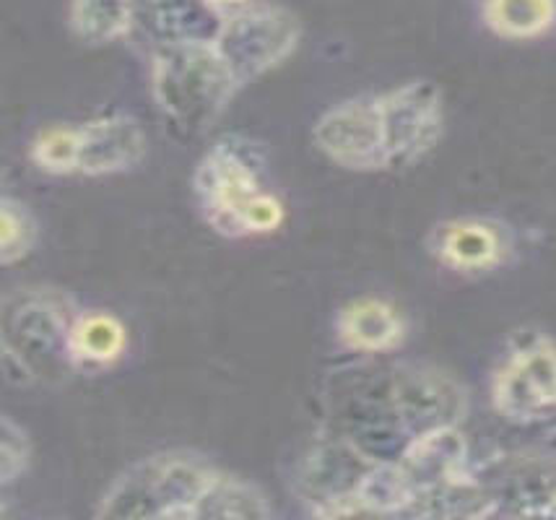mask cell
<instances>
[{"mask_svg": "<svg viewBox=\"0 0 556 520\" xmlns=\"http://www.w3.org/2000/svg\"><path fill=\"white\" fill-rule=\"evenodd\" d=\"M76 154H78V134L68 125L48 128L37 136L31 143V162L39 169L52 175H71L76 173Z\"/></svg>", "mask_w": 556, "mask_h": 520, "instance_id": "ac0fdd59", "label": "cell"}, {"mask_svg": "<svg viewBox=\"0 0 556 520\" xmlns=\"http://www.w3.org/2000/svg\"><path fill=\"white\" fill-rule=\"evenodd\" d=\"M266 497L255 486L237 479L216 477L198 499L193 518H268Z\"/></svg>", "mask_w": 556, "mask_h": 520, "instance_id": "2e32d148", "label": "cell"}, {"mask_svg": "<svg viewBox=\"0 0 556 520\" xmlns=\"http://www.w3.org/2000/svg\"><path fill=\"white\" fill-rule=\"evenodd\" d=\"M134 0H73V31L89 45H104L123 37L134 24Z\"/></svg>", "mask_w": 556, "mask_h": 520, "instance_id": "9a60e30c", "label": "cell"}, {"mask_svg": "<svg viewBox=\"0 0 556 520\" xmlns=\"http://www.w3.org/2000/svg\"><path fill=\"white\" fill-rule=\"evenodd\" d=\"M484 22L505 39L541 37L556 22V0H484Z\"/></svg>", "mask_w": 556, "mask_h": 520, "instance_id": "5bb4252c", "label": "cell"}, {"mask_svg": "<svg viewBox=\"0 0 556 520\" xmlns=\"http://www.w3.org/2000/svg\"><path fill=\"white\" fill-rule=\"evenodd\" d=\"M68 318L55 302L42 297L22 300V305L9 313V335L5 348L16 352L31 372L37 375V365L45 359V367H52L58 359H68Z\"/></svg>", "mask_w": 556, "mask_h": 520, "instance_id": "9c48e42d", "label": "cell"}, {"mask_svg": "<svg viewBox=\"0 0 556 520\" xmlns=\"http://www.w3.org/2000/svg\"><path fill=\"white\" fill-rule=\"evenodd\" d=\"M263 160L242 138H218L198 162L193 188L203 214L218 234L244 237V214L261 193Z\"/></svg>", "mask_w": 556, "mask_h": 520, "instance_id": "3957f363", "label": "cell"}, {"mask_svg": "<svg viewBox=\"0 0 556 520\" xmlns=\"http://www.w3.org/2000/svg\"><path fill=\"white\" fill-rule=\"evenodd\" d=\"M37 224L31 214L18 201L3 199L0 203V258L5 266L26 258L35 248Z\"/></svg>", "mask_w": 556, "mask_h": 520, "instance_id": "e0dca14e", "label": "cell"}, {"mask_svg": "<svg viewBox=\"0 0 556 520\" xmlns=\"http://www.w3.org/2000/svg\"><path fill=\"white\" fill-rule=\"evenodd\" d=\"M494 406L513 421H533L556 409V346L533 339L509 354L494 378Z\"/></svg>", "mask_w": 556, "mask_h": 520, "instance_id": "8992f818", "label": "cell"}, {"mask_svg": "<svg viewBox=\"0 0 556 520\" xmlns=\"http://www.w3.org/2000/svg\"><path fill=\"white\" fill-rule=\"evenodd\" d=\"M315 143L339 167L356 173L386 169L380 97H359L328 110L315 125Z\"/></svg>", "mask_w": 556, "mask_h": 520, "instance_id": "52a82bcc", "label": "cell"}, {"mask_svg": "<svg viewBox=\"0 0 556 520\" xmlns=\"http://www.w3.org/2000/svg\"><path fill=\"white\" fill-rule=\"evenodd\" d=\"M300 42V22L281 5H255L224 18L214 48L237 87L276 68Z\"/></svg>", "mask_w": 556, "mask_h": 520, "instance_id": "277c9868", "label": "cell"}, {"mask_svg": "<svg viewBox=\"0 0 556 520\" xmlns=\"http://www.w3.org/2000/svg\"><path fill=\"white\" fill-rule=\"evenodd\" d=\"M218 477L193 456H154L117 479L99 518H193L203 492Z\"/></svg>", "mask_w": 556, "mask_h": 520, "instance_id": "7a4b0ae2", "label": "cell"}, {"mask_svg": "<svg viewBox=\"0 0 556 520\" xmlns=\"http://www.w3.org/2000/svg\"><path fill=\"white\" fill-rule=\"evenodd\" d=\"M143 26L162 48L214 45L224 18L208 0H146Z\"/></svg>", "mask_w": 556, "mask_h": 520, "instance_id": "8fae6325", "label": "cell"}, {"mask_svg": "<svg viewBox=\"0 0 556 520\" xmlns=\"http://www.w3.org/2000/svg\"><path fill=\"white\" fill-rule=\"evenodd\" d=\"M432 253L455 271H489L507 258V234L492 221L458 219L434 232Z\"/></svg>", "mask_w": 556, "mask_h": 520, "instance_id": "30bf717a", "label": "cell"}, {"mask_svg": "<svg viewBox=\"0 0 556 520\" xmlns=\"http://www.w3.org/2000/svg\"><path fill=\"white\" fill-rule=\"evenodd\" d=\"M211 5H216V9H222V5H231V3H240V0H208Z\"/></svg>", "mask_w": 556, "mask_h": 520, "instance_id": "ffe728a7", "label": "cell"}, {"mask_svg": "<svg viewBox=\"0 0 556 520\" xmlns=\"http://www.w3.org/2000/svg\"><path fill=\"white\" fill-rule=\"evenodd\" d=\"M78 175H115L134 169L146 156V134L138 121L128 115L97 117L76 128Z\"/></svg>", "mask_w": 556, "mask_h": 520, "instance_id": "ba28073f", "label": "cell"}, {"mask_svg": "<svg viewBox=\"0 0 556 520\" xmlns=\"http://www.w3.org/2000/svg\"><path fill=\"white\" fill-rule=\"evenodd\" d=\"M0 482L5 486L16 482L26 469V460H29V440H26V432L16 421L5 417L3 419V443H0Z\"/></svg>", "mask_w": 556, "mask_h": 520, "instance_id": "d6986e66", "label": "cell"}, {"mask_svg": "<svg viewBox=\"0 0 556 520\" xmlns=\"http://www.w3.org/2000/svg\"><path fill=\"white\" fill-rule=\"evenodd\" d=\"M151 87L167 121L201 134L227 107L237 81L214 45H169L156 52Z\"/></svg>", "mask_w": 556, "mask_h": 520, "instance_id": "6da1fadb", "label": "cell"}, {"mask_svg": "<svg viewBox=\"0 0 556 520\" xmlns=\"http://www.w3.org/2000/svg\"><path fill=\"white\" fill-rule=\"evenodd\" d=\"M128 344L125 326L110 313H84L73 320L68 333V354L73 365L104 367L112 365Z\"/></svg>", "mask_w": 556, "mask_h": 520, "instance_id": "4fadbf2b", "label": "cell"}, {"mask_svg": "<svg viewBox=\"0 0 556 520\" xmlns=\"http://www.w3.org/2000/svg\"><path fill=\"white\" fill-rule=\"evenodd\" d=\"M341 341L354 352L382 354L403 341L401 315L382 300H359L343 307L339 315Z\"/></svg>", "mask_w": 556, "mask_h": 520, "instance_id": "7c38bea8", "label": "cell"}, {"mask_svg": "<svg viewBox=\"0 0 556 520\" xmlns=\"http://www.w3.org/2000/svg\"><path fill=\"white\" fill-rule=\"evenodd\" d=\"M386 169L419 162L442 134V94L432 81H412L380 97Z\"/></svg>", "mask_w": 556, "mask_h": 520, "instance_id": "5b68a950", "label": "cell"}]
</instances>
